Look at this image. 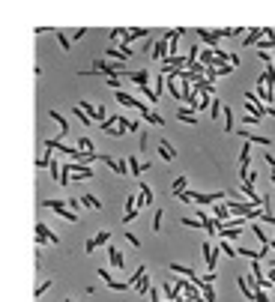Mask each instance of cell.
Masks as SVG:
<instances>
[{
  "label": "cell",
  "mask_w": 275,
  "mask_h": 302,
  "mask_svg": "<svg viewBox=\"0 0 275 302\" xmlns=\"http://www.w3.org/2000/svg\"><path fill=\"white\" fill-rule=\"evenodd\" d=\"M272 108L266 102H260V96L254 90H245V114H254V117H266Z\"/></svg>",
  "instance_id": "cell-1"
},
{
  "label": "cell",
  "mask_w": 275,
  "mask_h": 302,
  "mask_svg": "<svg viewBox=\"0 0 275 302\" xmlns=\"http://www.w3.org/2000/svg\"><path fill=\"white\" fill-rule=\"evenodd\" d=\"M33 234H36V248H42L45 242H54V245H60V236L54 234V231H51L45 222H36V231H33Z\"/></svg>",
  "instance_id": "cell-2"
},
{
  "label": "cell",
  "mask_w": 275,
  "mask_h": 302,
  "mask_svg": "<svg viewBox=\"0 0 275 302\" xmlns=\"http://www.w3.org/2000/svg\"><path fill=\"white\" fill-rule=\"evenodd\" d=\"M42 206H48L51 212H57V215L66 219V222H78V212H72L66 201H54V198H48V201H42Z\"/></svg>",
  "instance_id": "cell-3"
},
{
  "label": "cell",
  "mask_w": 275,
  "mask_h": 302,
  "mask_svg": "<svg viewBox=\"0 0 275 302\" xmlns=\"http://www.w3.org/2000/svg\"><path fill=\"white\" fill-rule=\"evenodd\" d=\"M81 111H84V114H87V117H90L93 123H99V126H102L105 120L111 117L105 105H93V102H81Z\"/></svg>",
  "instance_id": "cell-4"
},
{
  "label": "cell",
  "mask_w": 275,
  "mask_h": 302,
  "mask_svg": "<svg viewBox=\"0 0 275 302\" xmlns=\"http://www.w3.org/2000/svg\"><path fill=\"white\" fill-rule=\"evenodd\" d=\"M117 102H120L123 108H135V111H141V114H144V111H150V105H147V102L138 99V96H132V93H126V90H120V93H117Z\"/></svg>",
  "instance_id": "cell-5"
},
{
  "label": "cell",
  "mask_w": 275,
  "mask_h": 302,
  "mask_svg": "<svg viewBox=\"0 0 275 302\" xmlns=\"http://www.w3.org/2000/svg\"><path fill=\"white\" fill-rule=\"evenodd\" d=\"M195 36H198V39L204 42L206 48H212V51H221V48H218V42H221V36L215 33V30H206V27H198V30H195Z\"/></svg>",
  "instance_id": "cell-6"
},
{
  "label": "cell",
  "mask_w": 275,
  "mask_h": 302,
  "mask_svg": "<svg viewBox=\"0 0 275 302\" xmlns=\"http://www.w3.org/2000/svg\"><path fill=\"white\" fill-rule=\"evenodd\" d=\"M171 57V42L168 39H156V45H153V60L156 63H165Z\"/></svg>",
  "instance_id": "cell-7"
},
{
  "label": "cell",
  "mask_w": 275,
  "mask_h": 302,
  "mask_svg": "<svg viewBox=\"0 0 275 302\" xmlns=\"http://www.w3.org/2000/svg\"><path fill=\"white\" fill-rule=\"evenodd\" d=\"M156 150H159V156H162V162H176V147H173L168 138H159V144H156Z\"/></svg>",
  "instance_id": "cell-8"
},
{
  "label": "cell",
  "mask_w": 275,
  "mask_h": 302,
  "mask_svg": "<svg viewBox=\"0 0 275 302\" xmlns=\"http://www.w3.org/2000/svg\"><path fill=\"white\" fill-rule=\"evenodd\" d=\"M201 254H204V264L209 267V272H215V264H218V254H221V251L212 248L209 242H204V245H201Z\"/></svg>",
  "instance_id": "cell-9"
},
{
  "label": "cell",
  "mask_w": 275,
  "mask_h": 302,
  "mask_svg": "<svg viewBox=\"0 0 275 302\" xmlns=\"http://www.w3.org/2000/svg\"><path fill=\"white\" fill-rule=\"evenodd\" d=\"M171 272H176V275H182V278H189L192 284L198 281V272H195L192 267H186V264H176V261H173V264H171Z\"/></svg>",
  "instance_id": "cell-10"
},
{
  "label": "cell",
  "mask_w": 275,
  "mask_h": 302,
  "mask_svg": "<svg viewBox=\"0 0 275 302\" xmlns=\"http://www.w3.org/2000/svg\"><path fill=\"white\" fill-rule=\"evenodd\" d=\"M126 78H129L132 84H138V87H150V72H147V69H135V72H129Z\"/></svg>",
  "instance_id": "cell-11"
},
{
  "label": "cell",
  "mask_w": 275,
  "mask_h": 302,
  "mask_svg": "<svg viewBox=\"0 0 275 302\" xmlns=\"http://www.w3.org/2000/svg\"><path fill=\"white\" fill-rule=\"evenodd\" d=\"M108 261H111V267H117V269L126 267V257H123V251H120V248H114V245H108Z\"/></svg>",
  "instance_id": "cell-12"
},
{
  "label": "cell",
  "mask_w": 275,
  "mask_h": 302,
  "mask_svg": "<svg viewBox=\"0 0 275 302\" xmlns=\"http://www.w3.org/2000/svg\"><path fill=\"white\" fill-rule=\"evenodd\" d=\"M176 117H179L182 123H189V126H198V123H201V117H198L192 108H179V111H176Z\"/></svg>",
  "instance_id": "cell-13"
},
{
  "label": "cell",
  "mask_w": 275,
  "mask_h": 302,
  "mask_svg": "<svg viewBox=\"0 0 275 302\" xmlns=\"http://www.w3.org/2000/svg\"><path fill=\"white\" fill-rule=\"evenodd\" d=\"M263 36H266V27H254V30H248V33H245L242 45H257V42H260Z\"/></svg>",
  "instance_id": "cell-14"
},
{
  "label": "cell",
  "mask_w": 275,
  "mask_h": 302,
  "mask_svg": "<svg viewBox=\"0 0 275 302\" xmlns=\"http://www.w3.org/2000/svg\"><path fill=\"white\" fill-rule=\"evenodd\" d=\"M224 135H237V120H234V111L224 105Z\"/></svg>",
  "instance_id": "cell-15"
},
{
  "label": "cell",
  "mask_w": 275,
  "mask_h": 302,
  "mask_svg": "<svg viewBox=\"0 0 275 302\" xmlns=\"http://www.w3.org/2000/svg\"><path fill=\"white\" fill-rule=\"evenodd\" d=\"M144 36H150V30H147V27H129V30H126V36H123V39H126L129 45H132L135 39H144Z\"/></svg>",
  "instance_id": "cell-16"
},
{
  "label": "cell",
  "mask_w": 275,
  "mask_h": 302,
  "mask_svg": "<svg viewBox=\"0 0 275 302\" xmlns=\"http://www.w3.org/2000/svg\"><path fill=\"white\" fill-rule=\"evenodd\" d=\"M120 120H123V114H111V117H108V120L102 123V132H105V135H111L114 129H117V126H120Z\"/></svg>",
  "instance_id": "cell-17"
},
{
  "label": "cell",
  "mask_w": 275,
  "mask_h": 302,
  "mask_svg": "<svg viewBox=\"0 0 275 302\" xmlns=\"http://www.w3.org/2000/svg\"><path fill=\"white\" fill-rule=\"evenodd\" d=\"M105 57H108V60H117V63H129V54H126V51H120V48H108V51H105Z\"/></svg>",
  "instance_id": "cell-18"
},
{
  "label": "cell",
  "mask_w": 275,
  "mask_h": 302,
  "mask_svg": "<svg viewBox=\"0 0 275 302\" xmlns=\"http://www.w3.org/2000/svg\"><path fill=\"white\" fill-rule=\"evenodd\" d=\"M171 192L173 195H182V192H189V177H176L171 183Z\"/></svg>",
  "instance_id": "cell-19"
},
{
  "label": "cell",
  "mask_w": 275,
  "mask_h": 302,
  "mask_svg": "<svg viewBox=\"0 0 275 302\" xmlns=\"http://www.w3.org/2000/svg\"><path fill=\"white\" fill-rule=\"evenodd\" d=\"M48 117H51V120H54V123L60 126V132H63V135H69V123H66V117H63L60 111H48Z\"/></svg>",
  "instance_id": "cell-20"
},
{
  "label": "cell",
  "mask_w": 275,
  "mask_h": 302,
  "mask_svg": "<svg viewBox=\"0 0 275 302\" xmlns=\"http://www.w3.org/2000/svg\"><path fill=\"white\" fill-rule=\"evenodd\" d=\"M141 117H144V120H147V123H153V126H165V117H162V114H159V111H144V114H141Z\"/></svg>",
  "instance_id": "cell-21"
},
{
  "label": "cell",
  "mask_w": 275,
  "mask_h": 302,
  "mask_svg": "<svg viewBox=\"0 0 275 302\" xmlns=\"http://www.w3.org/2000/svg\"><path fill=\"white\" fill-rule=\"evenodd\" d=\"M75 147L84 150V153H93V141H90V135H78V138H75Z\"/></svg>",
  "instance_id": "cell-22"
},
{
  "label": "cell",
  "mask_w": 275,
  "mask_h": 302,
  "mask_svg": "<svg viewBox=\"0 0 275 302\" xmlns=\"http://www.w3.org/2000/svg\"><path fill=\"white\" fill-rule=\"evenodd\" d=\"M129 174L141 180V174H144V162H138V156H129Z\"/></svg>",
  "instance_id": "cell-23"
},
{
  "label": "cell",
  "mask_w": 275,
  "mask_h": 302,
  "mask_svg": "<svg viewBox=\"0 0 275 302\" xmlns=\"http://www.w3.org/2000/svg\"><path fill=\"white\" fill-rule=\"evenodd\" d=\"M48 287H51V278H42V281L36 284V290H33V299L39 302L42 296H45V293H48Z\"/></svg>",
  "instance_id": "cell-24"
},
{
  "label": "cell",
  "mask_w": 275,
  "mask_h": 302,
  "mask_svg": "<svg viewBox=\"0 0 275 302\" xmlns=\"http://www.w3.org/2000/svg\"><path fill=\"white\" fill-rule=\"evenodd\" d=\"M218 251H221V254H227V257H240V248H234V245H231V239H221Z\"/></svg>",
  "instance_id": "cell-25"
},
{
  "label": "cell",
  "mask_w": 275,
  "mask_h": 302,
  "mask_svg": "<svg viewBox=\"0 0 275 302\" xmlns=\"http://www.w3.org/2000/svg\"><path fill=\"white\" fill-rule=\"evenodd\" d=\"M150 287H153V278H150V272H147V275H144V278H141V281H138V293H141V296H147V293H150Z\"/></svg>",
  "instance_id": "cell-26"
},
{
  "label": "cell",
  "mask_w": 275,
  "mask_h": 302,
  "mask_svg": "<svg viewBox=\"0 0 275 302\" xmlns=\"http://www.w3.org/2000/svg\"><path fill=\"white\" fill-rule=\"evenodd\" d=\"M51 159H54V153H51V150H45V153H42V156L36 159V168H39V170H48V165H51Z\"/></svg>",
  "instance_id": "cell-27"
},
{
  "label": "cell",
  "mask_w": 275,
  "mask_h": 302,
  "mask_svg": "<svg viewBox=\"0 0 275 302\" xmlns=\"http://www.w3.org/2000/svg\"><path fill=\"white\" fill-rule=\"evenodd\" d=\"M162 225H165V209L156 206V212H153V231H162Z\"/></svg>",
  "instance_id": "cell-28"
},
{
  "label": "cell",
  "mask_w": 275,
  "mask_h": 302,
  "mask_svg": "<svg viewBox=\"0 0 275 302\" xmlns=\"http://www.w3.org/2000/svg\"><path fill=\"white\" fill-rule=\"evenodd\" d=\"M179 225H186V228H195V231H206L201 219H189V215H182V219H179Z\"/></svg>",
  "instance_id": "cell-29"
},
{
  "label": "cell",
  "mask_w": 275,
  "mask_h": 302,
  "mask_svg": "<svg viewBox=\"0 0 275 302\" xmlns=\"http://www.w3.org/2000/svg\"><path fill=\"white\" fill-rule=\"evenodd\" d=\"M201 63H204L206 69L215 66V51H212V48H204V51H201Z\"/></svg>",
  "instance_id": "cell-30"
},
{
  "label": "cell",
  "mask_w": 275,
  "mask_h": 302,
  "mask_svg": "<svg viewBox=\"0 0 275 302\" xmlns=\"http://www.w3.org/2000/svg\"><path fill=\"white\" fill-rule=\"evenodd\" d=\"M57 42H60V48H63V51H69V48H72V36L66 33V30H57Z\"/></svg>",
  "instance_id": "cell-31"
},
{
  "label": "cell",
  "mask_w": 275,
  "mask_h": 302,
  "mask_svg": "<svg viewBox=\"0 0 275 302\" xmlns=\"http://www.w3.org/2000/svg\"><path fill=\"white\" fill-rule=\"evenodd\" d=\"M144 275H147V267H138L135 272H132V278H126V281H129V287H138V281H141Z\"/></svg>",
  "instance_id": "cell-32"
},
{
  "label": "cell",
  "mask_w": 275,
  "mask_h": 302,
  "mask_svg": "<svg viewBox=\"0 0 275 302\" xmlns=\"http://www.w3.org/2000/svg\"><path fill=\"white\" fill-rule=\"evenodd\" d=\"M138 212H141L138 206H126V209H123V225H129V222H135V219H138Z\"/></svg>",
  "instance_id": "cell-33"
},
{
  "label": "cell",
  "mask_w": 275,
  "mask_h": 302,
  "mask_svg": "<svg viewBox=\"0 0 275 302\" xmlns=\"http://www.w3.org/2000/svg\"><path fill=\"white\" fill-rule=\"evenodd\" d=\"M72 114H75V117L81 120V126H93V120H90V117H87V114L81 111V105H75V108H72Z\"/></svg>",
  "instance_id": "cell-34"
},
{
  "label": "cell",
  "mask_w": 275,
  "mask_h": 302,
  "mask_svg": "<svg viewBox=\"0 0 275 302\" xmlns=\"http://www.w3.org/2000/svg\"><path fill=\"white\" fill-rule=\"evenodd\" d=\"M81 201H84V206H90V209H96V212H99V209H105L102 203H99V201H96V198H93V195H84Z\"/></svg>",
  "instance_id": "cell-35"
},
{
  "label": "cell",
  "mask_w": 275,
  "mask_h": 302,
  "mask_svg": "<svg viewBox=\"0 0 275 302\" xmlns=\"http://www.w3.org/2000/svg\"><path fill=\"white\" fill-rule=\"evenodd\" d=\"M141 96H144V99H150V102H153V105L159 102V93H156L153 87H141Z\"/></svg>",
  "instance_id": "cell-36"
},
{
  "label": "cell",
  "mask_w": 275,
  "mask_h": 302,
  "mask_svg": "<svg viewBox=\"0 0 275 302\" xmlns=\"http://www.w3.org/2000/svg\"><path fill=\"white\" fill-rule=\"evenodd\" d=\"M221 111H224V108H221V99H215V102H212V108H209V117H212V120H218V117H221Z\"/></svg>",
  "instance_id": "cell-37"
},
{
  "label": "cell",
  "mask_w": 275,
  "mask_h": 302,
  "mask_svg": "<svg viewBox=\"0 0 275 302\" xmlns=\"http://www.w3.org/2000/svg\"><path fill=\"white\" fill-rule=\"evenodd\" d=\"M201 293H204L206 302H215V287H212V284H204V287H201Z\"/></svg>",
  "instance_id": "cell-38"
},
{
  "label": "cell",
  "mask_w": 275,
  "mask_h": 302,
  "mask_svg": "<svg viewBox=\"0 0 275 302\" xmlns=\"http://www.w3.org/2000/svg\"><path fill=\"white\" fill-rule=\"evenodd\" d=\"M93 239H96V245H108V242H111V231H99Z\"/></svg>",
  "instance_id": "cell-39"
},
{
  "label": "cell",
  "mask_w": 275,
  "mask_h": 302,
  "mask_svg": "<svg viewBox=\"0 0 275 302\" xmlns=\"http://www.w3.org/2000/svg\"><path fill=\"white\" fill-rule=\"evenodd\" d=\"M266 84H269V90L275 93V66H266Z\"/></svg>",
  "instance_id": "cell-40"
},
{
  "label": "cell",
  "mask_w": 275,
  "mask_h": 302,
  "mask_svg": "<svg viewBox=\"0 0 275 302\" xmlns=\"http://www.w3.org/2000/svg\"><path fill=\"white\" fill-rule=\"evenodd\" d=\"M105 87L114 90V93H120V78H105Z\"/></svg>",
  "instance_id": "cell-41"
},
{
  "label": "cell",
  "mask_w": 275,
  "mask_h": 302,
  "mask_svg": "<svg viewBox=\"0 0 275 302\" xmlns=\"http://www.w3.org/2000/svg\"><path fill=\"white\" fill-rule=\"evenodd\" d=\"M257 123H260V117H254V114H245V117H242V126H245V129H248V126H257Z\"/></svg>",
  "instance_id": "cell-42"
},
{
  "label": "cell",
  "mask_w": 275,
  "mask_h": 302,
  "mask_svg": "<svg viewBox=\"0 0 275 302\" xmlns=\"http://www.w3.org/2000/svg\"><path fill=\"white\" fill-rule=\"evenodd\" d=\"M126 30H129V27H114V30H108V36H111V39H117V42H120V39H123V36H126Z\"/></svg>",
  "instance_id": "cell-43"
},
{
  "label": "cell",
  "mask_w": 275,
  "mask_h": 302,
  "mask_svg": "<svg viewBox=\"0 0 275 302\" xmlns=\"http://www.w3.org/2000/svg\"><path fill=\"white\" fill-rule=\"evenodd\" d=\"M102 162H105V165H108L111 170H114V174H117V165H120V159H114V156H102Z\"/></svg>",
  "instance_id": "cell-44"
},
{
  "label": "cell",
  "mask_w": 275,
  "mask_h": 302,
  "mask_svg": "<svg viewBox=\"0 0 275 302\" xmlns=\"http://www.w3.org/2000/svg\"><path fill=\"white\" fill-rule=\"evenodd\" d=\"M96 248H99V245H96V239H93V236H90V239H87V242H84V254H93V251H96Z\"/></svg>",
  "instance_id": "cell-45"
},
{
  "label": "cell",
  "mask_w": 275,
  "mask_h": 302,
  "mask_svg": "<svg viewBox=\"0 0 275 302\" xmlns=\"http://www.w3.org/2000/svg\"><path fill=\"white\" fill-rule=\"evenodd\" d=\"M215 69H218V78H221V75H231V72H234L237 66H231V63H218Z\"/></svg>",
  "instance_id": "cell-46"
},
{
  "label": "cell",
  "mask_w": 275,
  "mask_h": 302,
  "mask_svg": "<svg viewBox=\"0 0 275 302\" xmlns=\"http://www.w3.org/2000/svg\"><path fill=\"white\" fill-rule=\"evenodd\" d=\"M138 147H141V150H147V147H150V135H147V132L138 135Z\"/></svg>",
  "instance_id": "cell-47"
},
{
  "label": "cell",
  "mask_w": 275,
  "mask_h": 302,
  "mask_svg": "<svg viewBox=\"0 0 275 302\" xmlns=\"http://www.w3.org/2000/svg\"><path fill=\"white\" fill-rule=\"evenodd\" d=\"M251 275H254V278H263V269H260V261H251Z\"/></svg>",
  "instance_id": "cell-48"
},
{
  "label": "cell",
  "mask_w": 275,
  "mask_h": 302,
  "mask_svg": "<svg viewBox=\"0 0 275 302\" xmlns=\"http://www.w3.org/2000/svg\"><path fill=\"white\" fill-rule=\"evenodd\" d=\"M254 302H269V293L266 290H254Z\"/></svg>",
  "instance_id": "cell-49"
},
{
  "label": "cell",
  "mask_w": 275,
  "mask_h": 302,
  "mask_svg": "<svg viewBox=\"0 0 275 302\" xmlns=\"http://www.w3.org/2000/svg\"><path fill=\"white\" fill-rule=\"evenodd\" d=\"M72 39H78V42H81V39H84V36H87V27H78V30H72Z\"/></svg>",
  "instance_id": "cell-50"
},
{
  "label": "cell",
  "mask_w": 275,
  "mask_h": 302,
  "mask_svg": "<svg viewBox=\"0 0 275 302\" xmlns=\"http://www.w3.org/2000/svg\"><path fill=\"white\" fill-rule=\"evenodd\" d=\"M69 209H72V212H78V209H81V203H84V201H78V198H69Z\"/></svg>",
  "instance_id": "cell-51"
},
{
  "label": "cell",
  "mask_w": 275,
  "mask_h": 302,
  "mask_svg": "<svg viewBox=\"0 0 275 302\" xmlns=\"http://www.w3.org/2000/svg\"><path fill=\"white\" fill-rule=\"evenodd\" d=\"M126 242H129V245H135V248L141 245V239H138V236L132 234V231H126Z\"/></svg>",
  "instance_id": "cell-52"
},
{
  "label": "cell",
  "mask_w": 275,
  "mask_h": 302,
  "mask_svg": "<svg viewBox=\"0 0 275 302\" xmlns=\"http://www.w3.org/2000/svg\"><path fill=\"white\" fill-rule=\"evenodd\" d=\"M215 78H218V69L209 66V69H206V81H212V84H215Z\"/></svg>",
  "instance_id": "cell-53"
},
{
  "label": "cell",
  "mask_w": 275,
  "mask_h": 302,
  "mask_svg": "<svg viewBox=\"0 0 275 302\" xmlns=\"http://www.w3.org/2000/svg\"><path fill=\"white\" fill-rule=\"evenodd\" d=\"M45 33H57L54 27H36V36H45Z\"/></svg>",
  "instance_id": "cell-54"
},
{
  "label": "cell",
  "mask_w": 275,
  "mask_h": 302,
  "mask_svg": "<svg viewBox=\"0 0 275 302\" xmlns=\"http://www.w3.org/2000/svg\"><path fill=\"white\" fill-rule=\"evenodd\" d=\"M182 203H192V192H182V195H176Z\"/></svg>",
  "instance_id": "cell-55"
},
{
  "label": "cell",
  "mask_w": 275,
  "mask_h": 302,
  "mask_svg": "<svg viewBox=\"0 0 275 302\" xmlns=\"http://www.w3.org/2000/svg\"><path fill=\"white\" fill-rule=\"evenodd\" d=\"M269 281L275 284V267H269Z\"/></svg>",
  "instance_id": "cell-56"
},
{
  "label": "cell",
  "mask_w": 275,
  "mask_h": 302,
  "mask_svg": "<svg viewBox=\"0 0 275 302\" xmlns=\"http://www.w3.org/2000/svg\"><path fill=\"white\" fill-rule=\"evenodd\" d=\"M269 245H272V251H275V236H272V242H269Z\"/></svg>",
  "instance_id": "cell-57"
},
{
  "label": "cell",
  "mask_w": 275,
  "mask_h": 302,
  "mask_svg": "<svg viewBox=\"0 0 275 302\" xmlns=\"http://www.w3.org/2000/svg\"><path fill=\"white\" fill-rule=\"evenodd\" d=\"M272 186H275V170H272Z\"/></svg>",
  "instance_id": "cell-58"
},
{
  "label": "cell",
  "mask_w": 275,
  "mask_h": 302,
  "mask_svg": "<svg viewBox=\"0 0 275 302\" xmlns=\"http://www.w3.org/2000/svg\"><path fill=\"white\" fill-rule=\"evenodd\" d=\"M63 302H72V299H63Z\"/></svg>",
  "instance_id": "cell-59"
}]
</instances>
